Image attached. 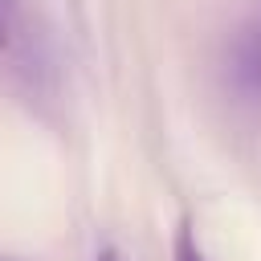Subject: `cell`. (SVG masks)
Returning <instances> with one entry per match:
<instances>
[{
	"instance_id": "2",
	"label": "cell",
	"mask_w": 261,
	"mask_h": 261,
	"mask_svg": "<svg viewBox=\"0 0 261 261\" xmlns=\"http://www.w3.org/2000/svg\"><path fill=\"white\" fill-rule=\"evenodd\" d=\"M175 261H208V257L200 253V245H196V237H192L188 224L175 232Z\"/></svg>"
},
{
	"instance_id": "1",
	"label": "cell",
	"mask_w": 261,
	"mask_h": 261,
	"mask_svg": "<svg viewBox=\"0 0 261 261\" xmlns=\"http://www.w3.org/2000/svg\"><path fill=\"white\" fill-rule=\"evenodd\" d=\"M224 77L241 98H261V20L245 24L232 41H228V57H224Z\"/></svg>"
},
{
	"instance_id": "4",
	"label": "cell",
	"mask_w": 261,
	"mask_h": 261,
	"mask_svg": "<svg viewBox=\"0 0 261 261\" xmlns=\"http://www.w3.org/2000/svg\"><path fill=\"white\" fill-rule=\"evenodd\" d=\"M98 261H126L118 249H106V253H98Z\"/></svg>"
},
{
	"instance_id": "3",
	"label": "cell",
	"mask_w": 261,
	"mask_h": 261,
	"mask_svg": "<svg viewBox=\"0 0 261 261\" xmlns=\"http://www.w3.org/2000/svg\"><path fill=\"white\" fill-rule=\"evenodd\" d=\"M8 20H12V12H8V0H0V49H4V41H8Z\"/></svg>"
}]
</instances>
